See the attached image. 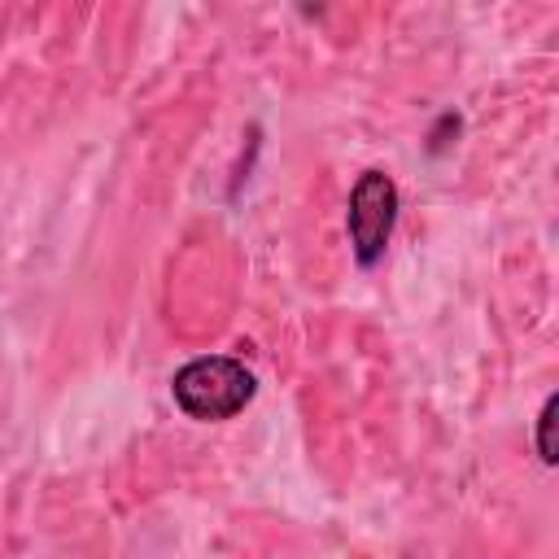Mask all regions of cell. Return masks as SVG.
I'll return each mask as SVG.
<instances>
[{
	"mask_svg": "<svg viewBox=\"0 0 559 559\" xmlns=\"http://www.w3.org/2000/svg\"><path fill=\"white\" fill-rule=\"evenodd\" d=\"M555 415H559V393H546V402H542V411H537V424H533V450H537L542 467H555V463H559Z\"/></svg>",
	"mask_w": 559,
	"mask_h": 559,
	"instance_id": "obj_3",
	"label": "cell"
},
{
	"mask_svg": "<svg viewBox=\"0 0 559 559\" xmlns=\"http://www.w3.org/2000/svg\"><path fill=\"white\" fill-rule=\"evenodd\" d=\"M258 393V376L231 358V354H201L188 358L175 376H170V397L175 406L197 419V424H223L236 419Z\"/></svg>",
	"mask_w": 559,
	"mask_h": 559,
	"instance_id": "obj_1",
	"label": "cell"
},
{
	"mask_svg": "<svg viewBox=\"0 0 559 559\" xmlns=\"http://www.w3.org/2000/svg\"><path fill=\"white\" fill-rule=\"evenodd\" d=\"M397 205H402V197H397V183L389 170L367 166L354 179L349 205H345V236H349V253L362 271L384 262L393 227H397Z\"/></svg>",
	"mask_w": 559,
	"mask_h": 559,
	"instance_id": "obj_2",
	"label": "cell"
},
{
	"mask_svg": "<svg viewBox=\"0 0 559 559\" xmlns=\"http://www.w3.org/2000/svg\"><path fill=\"white\" fill-rule=\"evenodd\" d=\"M459 127H463V118H459L454 109H445V114L437 118V127L428 131V153H432V157H441V153L450 148V135H459Z\"/></svg>",
	"mask_w": 559,
	"mask_h": 559,
	"instance_id": "obj_4",
	"label": "cell"
}]
</instances>
